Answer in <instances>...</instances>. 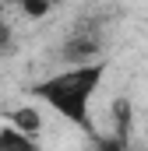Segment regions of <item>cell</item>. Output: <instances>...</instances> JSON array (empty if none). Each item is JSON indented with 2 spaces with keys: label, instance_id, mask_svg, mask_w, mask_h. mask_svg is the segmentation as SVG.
<instances>
[{
  "label": "cell",
  "instance_id": "6da1fadb",
  "mask_svg": "<svg viewBox=\"0 0 148 151\" xmlns=\"http://www.w3.org/2000/svg\"><path fill=\"white\" fill-rule=\"evenodd\" d=\"M106 77V60H88V63H71L67 70L42 77L39 84H32V95L46 109L74 123L85 134H95V119H92V99L99 91Z\"/></svg>",
  "mask_w": 148,
  "mask_h": 151
},
{
  "label": "cell",
  "instance_id": "7a4b0ae2",
  "mask_svg": "<svg viewBox=\"0 0 148 151\" xmlns=\"http://www.w3.org/2000/svg\"><path fill=\"white\" fill-rule=\"evenodd\" d=\"M0 151H39V144H36L32 134L11 127V123L4 119V123H0Z\"/></svg>",
  "mask_w": 148,
  "mask_h": 151
},
{
  "label": "cell",
  "instance_id": "3957f363",
  "mask_svg": "<svg viewBox=\"0 0 148 151\" xmlns=\"http://www.w3.org/2000/svg\"><path fill=\"white\" fill-rule=\"evenodd\" d=\"M7 123L18 127V130H25V134H32V137H39V130H42V116H39L36 106H14L7 113Z\"/></svg>",
  "mask_w": 148,
  "mask_h": 151
},
{
  "label": "cell",
  "instance_id": "277c9868",
  "mask_svg": "<svg viewBox=\"0 0 148 151\" xmlns=\"http://www.w3.org/2000/svg\"><path fill=\"white\" fill-rule=\"evenodd\" d=\"M14 4H18L28 18H46V14L53 11V4H49V0H14Z\"/></svg>",
  "mask_w": 148,
  "mask_h": 151
},
{
  "label": "cell",
  "instance_id": "5b68a950",
  "mask_svg": "<svg viewBox=\"0 0 148 151\" xmlns=\"http://www.w3.org/2000/svg\"><path fill=\"white\" fill-rule=\"evenodd\" d=\"M49 4H53V7H57V4H60V0H49Z\"/></svg>",
  "mask_w": 148,
  "mask_h": 151
}]
</instances>
